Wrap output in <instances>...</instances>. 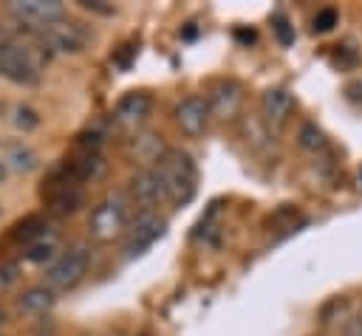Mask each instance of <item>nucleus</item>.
I'll list each match as a JSON object with an SVG mask.
<instances>
[{"label": "nucleus", "instance_id": "393cba45", "mask_svg": "<svg viewBox=\"0 0 362 336\" xmlns=\"http://www.w3.org/2000/svg\"><path fill=\"white\" fill-rule=\"evenodd\" d=\"M339 336H362V313H351V316L342 322Z\"/></svg>", "mask_w": 362, "mask_h": 336}, {"label": "nucleus", "instance_id": "20e7f679", "mask_svg": "<svg viewBox=\"0 0 362 336\" xmlns=\"http://www.w3.org/2000/svg\"><path fill=\"white\" fill-rule=\"evenodd\" d=\"M90 271V248L76 243L65 251H59V257L45 265V285L54 291H71L76 288Z\"/></svg>", "mask_w": 362, "mask_h": 336}, {"label": "nucleus", "instance_id": "4be33fe9", "mask_svg": "<svg viewBox=\"0 0 362 336\" xmlns=\"http://www.w3.org/2000/svg\"><path fill=\"white\" fill-rule=\"evenodd\" d=\"M339 25V11L334 8V6H322V8H317V14L311 17V31L314 34H328V31H334Z\"/></svg>", "mask_w": 362, "mask_h": 336}, {"label": "nucleus", "instance_id": "ddd939ff", "mask_svg": "<svg viewBox=\"0 0 362 336\" xmlns=\"http://www.w3.org/2000/svg\"><path fill=\"white\" fill-rule=\"evenodd\" d=\"M170 147L164 144V138L158 133H150V130H136L127 144H124V152L133 164H139V169L144 167H156L161 161V155L167 152Z\"/></svg>", "mask_w": 362, "mask_h": 336}, {"label": "nucleus", "instance_id": "6ab92c4d", "mask_svg": "<svg viewBox=\"0 0 362 336\" xmlns=\"http://www.w3.org/2000/svg\"><path fill=\"white\" fill-rule=\"evenodd\" d=\"M8 121H11V127L17 130V133H34L40 124H42V116H40V110L37 107H31V104H25V102H17L11 110H8Z\"/></svg>", "mask_w": 362, "mask_h": 336}, {"label": "nucleus", "instance_id": "a878e982", "mask_svg": "<svg viewBox=\"0 0 362 336\" xmlns=\"http://www.w3.org/2000/svg\"><path fill=\"white\" fill-rule=\"evenodd\" d=\"M342 305H345V299H339V296L331 299V302L320 311V319H322V322H331V319H334V311H342Z\"/></svg>", "mask_w": 362, "mask_h": 336}, {"label": "nucleus", "instance_id": "5701e85b", "mask_svg": "<svg viewBox=\"0 0 362 336\" xmlns=\"http://www.w3.org/2000/svg\"><path fill=\"white\" fill-rule=\"evenodd\" d=\"M20 277H23V268H20L17 260H6V263H0V294L11 291V288L20 282Z\"/></svg>", "mask_w": 362, "mask_h": 336}, {"label": "nucleus", "instance_id": "aec40b11", "mask_svg": "<svg viewBox=\"0 0 362 336\" xmlns=\"http://www.w3.org/2000/svg\"><path fill=\"white\" fill-rule=\"evenodd\" d=\"M297 147L305 152H320L328 147V138H325L322 127H317V121H303L297 127Z\"/></svg>", "mask_w": 362, "mask_h": 336}, {"label": "nucleus", "instance_id": "dca6fc26", "mask_svg": "<svg viewBox=\"0 0 362 336\" xmlns=\"http://www.w3.org/2000/svg\"><path fill=\"white\" fill-rule=\"evenodd\" d=\"M3 164H6V169H8V172L28 175V172L40 169V155H37L28 144L14 141V144H8V147H6V152H3Z\"/></svg>", "mask_w": 362, "mask_h": 336}, {"label": "nucleus", "instance_id": "f3484780", "mask_svg": "<svg viewBox=\"0 0 362 336\" xmlns=\"http://www.w3.org/2000/svg\"><path fill=\"white\" fill-rule=\"evenodd\" d=\"M57 257H59V240L54 234H45L42 240L23 248V260L31 265H51Z\"/></svg>", "mask_w": 362, "mask_h": 336}, {"label": "nucleus", "instance_id": "7ed1b4c3", "mask_svg": "<svg viewBox=\"0 0 362 336\" xmlns=\"http://www.w3.org/2000/svg\"><path fill=\"white\" fill-rule=\"evenodd\" d=\"M3 11L23 28L42 34L57 23L68 20V6L59 0H11L3 6Z\"/></svg>", "mask_w": 362, "mask_h": 336}, {"label": "nucleus", "instance_id": "412c9836", "mask_svg": "<svg viewBox=\"0 0 362 336\" xmlns=\"http://www.w3.org/2000/svg\"><path fill=\"white\" fill-rule=\"evenodd\" d=\"M272 34H274V40L283 45V48H288V45H294V40H297V31H294V25H291V20L283 14V11H274L272 14Z\"/></svg>", "mask_w": 362, "mask_h": 336}, {"label": "nucleus", "instance_id": "39448f33", "mask_svg": "<svg viewBox=\"0 0 362 336\" xmlns=\"http://www.w3.org/2000/svg\"><path fill=\"white\" fill-rule=\"evenodd\" d=\"M164 232H167V220L158 212H139L122 237V254L127 260L144 254L158 237H164Z\"/></svg>", "mask_w": 362, "mask_h": 336}, {"label": "nucleus", "instance_id": "2eb2a0df", "mask_svg": "<svg viewBox=\"0 0 362 336\" xmlns=\"http://www.w3.org/2000/svg\"><path fill=\"white\" fill-rule=\"evenodd\" d=\"M54 305H57V291L48 288L45 282L23 288V291L17 294V299H14V311L23 313V316H42V313H48Z\"/></svg>", "mask_w": 362, "mask_h": 336}, {"label": "nucleus", "instance_id": "9d476101", "mask_svg": "<svg viewBox=\"0 0 362 336\" xmlns=\"http://www.w3.org/2000/svg\"><path fill=\"white\" fill-rule=\"evenodd\" d=\"M71 184L76 186H85V184H96L105 172H107V161L99 150H82L79 155H71L65 158L59 167H57Z\"/></svg>", "mask_w": 362, "mask_h": 336}, {"label": "nucleus", "instance_id": "f8f14e48", "mask_svg": "<svg viewBox=\"0 0 362 336\" xmlns=\"http://www.w3.org/2000/svg\"><path fill=\"white\" fill-rule=\"evenodd\" d=\"M150 116H153V96L144 90L124 93L113 107V121L127 130H139Z\"/></svg>", "mask_w": 362, "mask_h": 336}, {"label": "nucleus", "instance_id": "6e6552de", "mask_svg": "<svg viewBox=\"0 0 362 336\" xmlns=\"http://www.w3.org/2000/svg\"><path fill=\"white\" fill-rule=\"evenodd\" d=\"M127 198H130V203L139 206V212H158V203H167L158 169L156 167L136 169L130 178V186H127Z\"/></svg>", "mask_w": 362, "mask_h": 336}, {"label": "nucleus", "instance_id": "f03ea898", "mask_svg": "<svg viewBox=\"0 0 362 336\" xmlns=\"http://www.w3.org/2000/svg\"><path fill=\"white\" fill-rule=\"evenodd\" d=\"M130 198L124 192H107L102 200L93 203L90 215H88V234L96 243H113L119 237H124V232L130 229Z\"/></svg>", "mask_w": 362, "mask_h": 336}, {"label": "nucleus", "instance_id": "1a4fd4ad", "mask_svg": "<svg viewBox=\"0 0 362 336\" xmlns=\"http://www.w3.org/2000/svg\"><path fill=\"white\" fill-rule=\"evenodd\" d=\"M42 37V45L45 51L54 56V54H82L90 42V34L88 28H82V23H74V20H65V23H57L51 25L48 31L40 34Z\"/></svg>", "mask_w": 362, "mask_h": 336}, {"label": "nucleus", "instance_id": "473e14b6", "mask_svg": "<svg viewBox=\"0 0 362 336\" xmlns=\"http://www.w3.org/2000/svg\"><path fill=\"white\" fill-rule=\"evenodd\" d=\"M113 336H119V333H113Z\"/></svg>", "mask_w": 362, "mask_h": 336}, {"label": "nucleus", "instance_id": "cd10ccee", "mask_svg": "<svg viewBox=\"0 0 362 336\" xmlns=\"http://www.w3.org/2000/svg\"><path fill=\"white\" fill-rule=\"evenodd\" d=\"M345 96H348L351 102H359V99H362V82H351V85L345 88Z\"/></svg>", "mask_w": 362, "mask_h": 336}, {"label": "nucleus", "instance_id": "a211bd4d", "mask_svg": "<svg viewBox=\"0 0 362 336\" xmlns=\"http://www.w3.org/2000/svg\"><path fill=\"white\" fill-rule=\"evenodd\" d=\"M45 234H48V223H45L40 215H28L25 220H20V223L11 229V240L20 243L23 248L31 246V243H37V240H42Z\"/></svg>", "mask_w": 362, "mask_h": 336}, {"label": "nucleus", "instance_id": "c85d7f7f", "mask_svg": "<svg viewBox=\"0 0 362 336\" xmlns=\"http://www.w3.org/2000/svg\"><path fill=\"white\" fill-rule=\"evenodd\" d=\"M6 322H8V311H6V305H0V330L6 328Z\"/></svg>", "mask_w": 362, "mask_h": 336}, {"label": "nucleus", "instance_id": "f257e3e1", "mask_svg": "<svg viewBox=\"0 0 362 336\" xmlns=\"http://www.w3.org/2000/svg\"><path fill=\"white\" fill-rule=\"evenodd\" d=\"M156 169H158L161 184H164L167 203L187 206L195 198V192H198V169H195V161H192L189 152L170 147L161 155V161L156 164Z\"/></svg>", "mask_w": 362, "mask_h": 336}, {"label": "nucleus", "instance_id": "7c9ffc66", "mask_svg": "<svg viewBox=\"0 0 362 336\" xmlns=\"http://www.w3.org/2000/svg\"><path fill=\"white\" fill-rule=\"evenodd\" d=\"M31 336H57L54 330H37V333H31Z\"/></svg>", "mask_w": 362, "mask_h": 336}, {"label": "nucleus", "instance_id": "b1692460", "mask_svg": "<svg viewBox=\"0 0 362 336\" xmlns=\"http://www.w3.org/2000/svg\"><path fill=\"white\" fill-rule=\"evenodd\" d=\"M76 6H79L82 11H88V14H99V17H110V14H116L113 3H105V0H76Z\"/></svg>", "mask_w": 362, "mask_h": 336}, {"label": "nucleus", "instance_id": "9b49d317", "mask_svg": "<svg viewBox=\"0 0 362 336\" xmlns=\"http://www.w3.org/2000/svg\"><path fill=\"white\" fill-rule=\"evenodd\" d=\"M206 102H209L212 116H218L223 121L235 119L243 104V85L238 79H215L206 90Z\"/></svg>", "mask_w": 362, "mask_h": 336}, {"label": "nucleus", "instance_id": "bb28decb", "mask_svg": "<svg viewBox=\"0 0 362 336\" xmlns=\"http://www.w3.org/2000/svg\"><path fill=\"white\" fill-rule=\"evenodd\" d=\"M122 48H124V54H122V56H116L113 62H116L119 68H127V65H130V59L136 56V45H122Z\"/></svg>", "mask_w": 362, "mask_h": 336}, {"label": "nucleus", "instance_id": "4468645a", "mask_svg": "<svg viewBox=\"0 0 362 336\" xmlns=\"http://www.w3.org/2000/svg\"><path fill=\"white\" fill-rule=\"evenodd\" d=\"M294 113V96L286 88H269L260 96V121L269 130H280Z\"/></svg>", "mask_w": 362, "mask_h": 336}, {"label": "nucleus", "instance_id": "0eeeda50", "mask_svg": "<svg viewBox=\"0 0 362 336\" xmlns=\"http://www.w3.org/2000/svg\"><path fill=\"white\" fill-rule=\"evenodd\" d=\"M209 119H212V110L206 96L201 93H189L173 107V121L187 138H201L209 127Z\"/></svg>", "mask_w": 362, "mask_h": 336}, {"label": "nucleus", "instance_id": "72a5a7b5", "mask_svg": "<svg viewBox=\"0 0 362 336\" xmlns=\"http://www.w3.org/2000/svg\"><path fill=\"white\" fill-rule=\"evenodd\" d=\"M0 212H3V209H0Z\"/></svg>", "mask_w": 362, "mask_h": 336}, {"label": "nucleus", "instance_id": "c756f323", "mask_svg": "<svg viewBox=\"0 0 362 336\" xmlns=\"http://www.w3.org/2000/svg\"><path fill=\"white\" fill-rule=\"evenodd\" d=\"M6 178H8V169H6V164H3V158H0V186L6 184Z\"/></svg>", "mask_w": 362, "mask_h": 336}, {"label": "nucleus", "instance_id": "423d86ee", "mask_svg": "<svg viewBox=\"0 0 362 336\" xmlns=\"http://www.w3.org/2000/svg\"><path fill=\"white\" fill-rule=\"evenodd\" d=\"M45 206L48 212L59 215V217H68V215H76L82 206H85V186H76L71 184L59 169L51 172L48 184H45Z\"/></svg>", "mask_w": 362, "mask_h": 336}, {"label": "nucleus", "instance_id": "2f4dec72", "mask_svg": "<svg viewBox=\"0 0 362 336\" xmlns=\"http://www.w3.org/2000/svg\"><path fill=\"white\" fill-rule=\"evenodd\" d=\"M136 336H150V333H147V330H141V333H136Z\"/></svg>", "mask_w": 362, "mask_h": 336}]
</instances>
